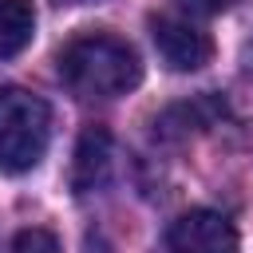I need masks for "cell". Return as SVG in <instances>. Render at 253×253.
I'll return each mask as SVG.
<instances>
[{"label": "cell", "instance_id": "cell-1", "mask_svg": "<svg viewBox=\"0 0 253 253\" xmlns=\"http://www.w3.org/2000/svg\"><path fill=\"white\" fill-rule=\"evenodd\" d=\"M55 67H59L63 87L83 103L119 99L142 83L138 51L123 36H111V32H83L67 40L55 55Z\"/></svg>", "mask_w": 253, "mask_h": 253}, {"label": "cell", "instance_id": "cell-2", "mask_svg": "<svg viewBox=\"0 0 253 253\" xmlns=\"http://www.w3.org/2000/svg\"><path fill=\"white\" fill-rule=\"evenodd\" d=\"M51 138V107L24 87H0V170L28 174Z\"/></svg>", "mask_w": 253, "mask_h": 253}, {"label": "cell", "instance_id": "cell-3", "mask_svg": "<svg viewBox=\"0 0 253 253\" xmlns=\"http://www.w3.org/2000/svg\"><path fill=\"white\" fill-rule=\"evenodd\" d=\"M150 40L158 47V59L170 71H198L213 59V40L206 28H198L190 16H150Z\"/></svg>", "mask_w": 253, "mask_h": 253}, {"label": "cell", "instance_id": "cell-4", "mask_svg": "<svg viewBox=\"0 0 253 253\" xmlns=\"http://www.w3.org/2000/svg\"><path fill=\"white\" fill-rule=\"evenodd\" d=\"M162 253H241V249L229 217L213 210H190L166 229Z\"/></svg>", "mask_w": 253, "mask_h": 253}, {"label": "cell", "instance_id": "cell-5", "mask_svg": "<svg viewBox=\"0 0 253 253\" xmlns=\"http://www.w3.org/2000/svg\"><path fill=\"white\" fill-rule=\"evenodd\" d=\"M111 170V134L103 126H87L79 134V146H75V162H71V190L75 194H91L103 186Z\"/></svg>", "mask_w": 253, "mask_h": 253}, {"label": "cell", "instance_id": "cell-6", "mask_svg": "<svg viewBox=\"0 0 253 253\" xmlns=\"http://www.w3.org/2000/svg\"><path fill=\"white\" fill-rule=\"evenodd\" d=\"M221 115H225V103H217L213 95H202V99H194V103H178V107H170V111L158 119V134H166V138H182V134H190V130H206V126H213Z\"/></svg>", "mask_w": 253, "mask_h": 253}, {"label": "cell", "instance_id": "cell-7", "mask_svg": "<svg viewBox=\"0 0 253 253\" xmlns=\"http://www.w3.org/2000/svg\"><path fill=\"white\" fill-rule=\"evenodd\" d=\"M36 36V8L32 0H0V59L20 55Z\"/></svg>", "mask_w": 253, "mask_h": 253}, {"label": "cell", "instance_id": "cell-8", "mask_svg": "<svg viewBox=\"0 0 253 253\" xmlns=\"http://www.w3.org/2000/svg\"><path fill=\"white\" fill-rule=\"evenodd\" d=\"M8 253H59V241L47 229H24V233L12 237Z\"/></svg>", "mask_w": 253, "mask_h": 253}, {"label": "cell", "instance_id": "cell-9", "mask_svg": "<svg viewBox=\"0 0 253 253\" xmlns=\"http://www.w3.org/2000/svg\"><path fill=\"white\" fill-rule=\"evenodd\" d=\"M190 16H217V12H229V8H237L241 0H178Z\"/></svg>", "mask_w": 253, "mask_h": 253}, {"label": "cell", "instance_id": "cell-10", "mask_svg": "<svg viewBox=\"0 0 253 253\" xmlns=\"http://www.w3.org/2000/svg\"><path fill=\"white\" fill-rule=\"evenodd\" d=\"M55 4H71L75 8V4H99V0H55Z\"/></svg>", "mask_w": 253, "mask_h": 253}]
</instances>
